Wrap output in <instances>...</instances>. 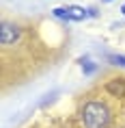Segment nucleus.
<instances>
[{
  "label": "nucleus",
  "mask_w": 125,
  "mask_h": 128,
  "mask_svg": "<svg viewBox=\"0 0 125 128\" xmlns=\"http://www.w3.org/2000/svg\"><path fill=\"white\" fill-rule=\"evenodd\" d=\"M110 108L101 100H88L80 108V122L84 128H108L110 126Z\"/></svg>",
  "instance_id": "nucleus-1"
},
{
  "label": "nucleus",
  "mask_w": 125,
  "mask_h": 128,
  "mask_svg": "<svg viewBox=\"0 0 125 128\" xmlns=\"http://www.w3.org/2000/svg\"><path fill=\"white\" fill-rule=\"evenodd\" d=\"M52 13L58 18V20H65V22H82L88 18V9L84 7H78V4H69V7H56L52 9Z\"/></svg>",
  "instance_id": "nucleus-2"
},
{
  "label": "nucleus",
  "mask_w": 125,
  "mask_h": 128,
  "mask_svg": "<svg viewBox=\"0 0 125 128\" xmlns=\"http://www.w3.org/2000/svg\"><path fill=\"white\" fill-rule=\"evenodd\" d=\"M20 28L15 26V24H11V22H2V26H0V44L7 48L11 46V44H15V41L20 39Z\"/></svg>",
  "instance_id": "nucleus-3"
},
{
  "label": "nucleus",
  "mask_w": 125,
  "mask_h": 128,
  "mask_svg": "<svg viewBox=\"0 0 125 128\" xmlns=\"http://www.w3.org/2000/svg\"><path fill=\"white\" fill-rule=\"evenodd\" d=\"M82 72H84V76H91L97 72V63H93V61H82Z\"/></svg>",
  "instance_id": "nucleus-4"
},
{
  "label": "nucleus",
  "mask_w": 125,
  "mask_h": 128,
  "mask_svg": "<svg viewBox=\"0 0 125 128\" xmlns=\"http://www.w3.org/2000/svg\"><path fill=\"white\" fill-rule=\"evenodd\" d=\"M108 61H110L112 65H121V68H125V54H108Z\"/></svg>",
  "instance_id": "nucleus-5"
},
{
  "label": "nucleus",
  "mask_w": 125,
  "mask_h": 128,
  "mask_svg": "<svg viewBox=\"0 0 125 128\" xmlns=\"http://www.w3.org/2000/svg\"><path fill=\"white\" fill-rule=\"evenodd\" d=\"M97 15V9H88V18H95Z\"/></svg>",
  "instance_id": "nucleus-6"
},
{
  "label": "nucleus",
  "mask_w": 125,
  "mask_h": 128,
  "mask_svg": "<svg viewBox=\"0 0 125 128\" xmlns=\"http://www.w3.org/2000/svg\"><path fill=\"white\" fill-rule=\"evenodd\" d=\"M121 13H123V15H125V4H123V7H121Z\"/></svg>",
  "instance_id": "nucleus-7"
},
{
  "label": "nucleus",
  "mask_w": 125,
  "mask_h": 128,
  "mask_svg": "<svg viewBox=\"0 0 125 128\" xmlns=\"http://www.w3.org/2000/svg\"><path fill=\"white\" fill-rule=\"evenodd\" d=\"M104 2H112V0H104Z\"/></svg>",
  "instance_id": "nucleus-8"
}]
</instances>
